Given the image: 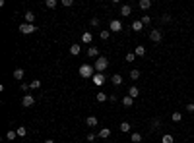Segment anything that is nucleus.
<instances>
[{
  "instance_id": "nucleus-1",
  "label": "nucleus",
  "mask_w": 194,
  "mask_h": 143,
  "mask_svg": "<svg viewBox=\"0 0 194 143\" xmlns=\"http://www.w3.org/2000/svg\"><path fill=\"white\" fill-rule=\"evenodd\" d=\"M78 72H80L82 78H93V76H95V68H93V64H82Z\"/></svg>"
},
{
  "instance_id": "nucleus-2",
  "label": "nucleus",
  "mask_w": 194,
  "mask_h": 143,
  "mask_svg": "<svg viewBox=\"0 0 194 143\" xmlns=\"http://www.w3.org/2000/svg\"><path fill=\"white\" fill-rule=\"evenodd\" d=\"M107 66H109V60L105 58V56H99V58L95 60L93 68H95V72H97V74H103V72L107 70Z\"/></svg>"
},
{
  "instance_id": "nucleus-3",
  "label": "nucleus",
  "mask_w": 194,
  "mask_h": 143,
  "mask_svg": "<svg viewBox=\"0 0 194 143\" xmlns=\"http://www.w3.org/2000/svg\"><path fill=\"white\" fill-rule=\"evenodd\" d=\"M37 31V27H35V23H21L19 25V33H23V35H31V33Z\"/></svg>"
},
{
  "instance_id": "nucleus-4",
  "label": "nucleus",
  "mask_w": 194,
  "mask_h": 143,
  "mask_svg": "<svg viewBox=\"0 0 194 143\" xmlns=\"http://www.w3.org/2000/svg\"><path fill=\"white\" fill-rule=\"evenodd\" d=\"M149 39L153 41V43H161V39H163L161 31H159V29H153V31H149Z\"/></svg>"
},
{
  "instance_id": "nucleus-5",
  "label": "nucleus",
  "mask_w": 194,
  "mask_h": 143,
  "mask_svg": "<svg viewBox=\"0 0 194 143\" xmlns=\"http://www.w3.org/2000/svg\"><path fill=\"white\" fill-rule=\"evenodd\" d=\"M109 29H111V31H115V33H120V31H122V23H120L118 20H113L109 23Z\"/></svg>"
},
{
  "instance_id": "nucleus-6",
  "label": "nucleus",
  "mask_w": 194,
  "mask_h": 143,
  "mask_svg": "<svg viewBox=\"0 0 194 143\" xmlns=\"http://www.w3.org/2000/svg\"><path fill=\"white\" fill-rule=\"evenodd\" d=\"M21 104H23L25 108H29V106H33V104H35V99H33L31 95H25V97L21 99Z\"/></svg>"
},
{
  "instance_id": "nucleus-7",
  "label": "nucleus",
  "mask_w": 194,
  "mask_h": 143,
  "mask_svg": "<svg viewBox=\"0 0 194 143\" xmlns=\"http://www.w3.org/2000/svg\"><path fill=\"white\" fill-rule=\"evenodd\" d=\"M87 58H99V50H97L95 46H89V48H87Z\"/></svg>"
},
{
  "instance_id": "nucleus-8",
  "label": "nucleus",
  "mask_w": 194,
  "mask_h": 143,
  "mask_svg": "<svg viewBox=\"0 0 194 143\" xmlns=\"http://www.w3.org/2000/svg\"><path fill=\"white\" fill-rule=\"evenodd\" d=\"M91 41H93V35H91V31H85L84 35H82V43H85V45H89Z\"/></svg>"
},
{
  "instance_id": "nucleus-9",
  "label": "nucleus",
  "mask_w": 194,
  "mask_h": 143,
  "mask_svg": "<svg viewBox=\"0 0 194 143\" xmlns=\"http://www.w3.org/2000/svg\"><path fill=\"white\" fill-rule=\"evenodd\" d=\"M93 83L95 85H103L105 83V76L103 74H95V76H93Z\"/></svg>"
},
{
  "instance_id": "nucleus-10",
  "label": "nucleus",
  "mask_w": 194,
  "mask_h": 143,
  "mask_svg": "<svg viewBox=\"0 0 194 143\" xmlns=\"http://www.w3.org/2000/svg\"><path fill=\"white\" fill-rule=\"evenodd\" d=\"M111 81H113V85H122V78H120V74H115V76H111Z\"/></svg>"
},
{
  "instance_id": "nucleus-11",
  "label": "nucleus",
  "mask_w": 194,
  "mask_h": 143,
  "mask_svg": "<svg viewBox=\"0 0 194 143\" xmlns=\"http://www.w3.org/2000/svg\"><path fill=\"white\" fill-rule=\"evenodd\" d=\"M130 14H132V6H128V4L120 6V16H130Z\"/></svg>"
},
{
  "instance_id": "nucleus-12",
  "label": "nucleus",
  "mask_w": 194,
  "mask_h": 143,
  "mask_svg": "<svg viewBox=\"0 0 194 143\" xmlns=\"http://www.w3.org/2000/svg\"><path fill=\"white\" fill-rule=\"evenodd\" d=\"M23 76H25V72L21 70V68H18V70L14 72V79H18V81H21V79H23Z\"/></svg>"
},
{
  "instance_id": "nucleus-13",
  "label": "nucleus",
  "mask_w": 194,
  "mask_h": 143,
  "mask_svg": "<svg viewBox=\"0 0 194 143\" xmlns=\"http://www.w3.org/2000/svg\"><path fill=\"white\" fill-rule=\"evenodd\" d=\"M138 6L142 8V10H148V8H151V0H140Z\"/></svg>"
},
{
  "instance_id": "nucleus-14",
  "label": "nucleus",
  "mask_w": 194,
  "mask_h": 143,
  "mask_svg": "<svg viewBox=\"0 0 194 143\" xmlns=\"http://www.w3.org/2000/svg\"><path fill=\"white\" fill-rule=\"evenodd\" d=\"M130 141H132V143H140V141H142V133H138V131H134V133L130 136Z\"/></svg>"
},
{
  "instance_id": "nucleus-15",
  "label": "nucleus",
  "mask_w": 194,
  "mask_h": 143,
  "mask_svg": "<svg viewBox=\"0 0 194 143\" xmlns=\"http://www.w3.org/2000/svg\"><path fill=\"white\" fill-rule=\"evenodd\" d=\"M128 95H130L132 99H136L138 95H140V89H138V87L134 85V87H130V89H128Z\"/></svg>"
},
{
  "instance_id": "nucleus-16",
  "label": "nucleus",
  "mask_w": 194,
  "mask_h": 143,
  "mask_svg": "<svg viewBox=\"0 0 194 143\" xmlns=\"http://www.w3.org/2000/svg\"><path fill=\"white\" fill-rule=\"evenodd\" d=\"M122 104L124 106H132V104H134V99L130 97V95H126V97H122Z\"/></svg>"
},
{
  "instance_id": "nucleus-17",
  "label": "nucleus",
  "mask_w": 194,
  "mask_h": 143,
  "mask_svg": "<svg viewBox=\"0 0 194 143\" xmlns=\"http://www.w3.org/2000/svg\"><path fill=\"white\" fill-rule=\"evenodd\" d=\"M33 21H35V14L33 12H25V23H31L33 25Z\"/></svg>"
},
{
  "instance_id": "nucleus-18",
  "label": "nucleus",
  "mask_w": 194,
  "mask_h": 143,
  "mask_svg": "<svg viewBox=\"0 0 194 143\" xmlns=\"http://www.w3.org/2000/svg\"><path fill=\"white\" fill-rule=\"evenodd\" d=\"M142 27H144L142 20H136L134 23H132V29H134V31H142Z\"/></svg>"
},
{
  "instance_id": "nucleus-19",
  "label": "nucleus",
  "mask_w": 194,
  "mask_h": 143,
  "mask_svg": "<svg viewBox=\"0 0 194 143\" xmlns=\"http://www.w3.org/2000/svg\"><path fill=\"white\" fill-rule=\"evenodd\" d=\"M80 50H82V48H80V45H72L70 46V54H72V56H78V54H80Z\"/></svg>"
},
{
  "instance_id": "nucleus-20",
  "label": "nucleus",
  "mask_w": 194,
  "mask_h": 143,
  "mask_svg": "<svg viewBox=\"0 0 194 143\" xmlns=\"http://www.w3.org/2000/svg\"><path fill=\"white\" fill-rule=\"evenodd\" d=\"M109 136H111V130H109V128H103V130L99 131V137H101V139H107Z\"/></svg>"
},
{
  "instance_id": "nucleus-21",
  "label": "nucleus",
  "mask_w": 194,
  "mask_h": 143,
  "mask_svg": "<svg viewBox=\"0 0 194 143\" xmlns=\"http://www.w3.org/2000/svg\"><path fill=\"white\" fill-rule=\"evenodd\" d=\"M85 124H87L89 128H93V126H97V118H95V116H87V120H85Z\"/></svg>"
},
{
  "instance_id": "nucleus-22",
  "label": "nucleus",
  "mask_w": 194,
  "mask_h": 143,
  "mask_svg": "<svg viewBox=\"0 0 194 143\" xmlns=\"http://www.w3.org/2000/svg\"><path fill=\"white\" fill-rule=\"evenodd\" d=\"M175 141V137L171 136V133H165V136L161 137V143H173Z\"/></svg>"
},
{
  "instance_id": "nucleus-23",
  "label": "nucleus",
  "mask_w": 194,
  "mask_h": 143,
  "mask_svg": "<svg viewBox=\"0 0 194 143\" xmlns=\"http://www.w3.org/2000/svg\"><path fill=\"white\" fill-rule=\"evenodd\" d=\"M95 99L99 101V103H105V101L109 99V95H107V93H97V95H95Z\"/></svg>"
},
{
  "instance_id": "nucleus-24",
  "label": "nucleus",
  "mask_w": 194,
  "mask_h": 143,
  "mask_svg": "<svg viewBox=\"0 0 194 143\" xmlns=\"http://www.w3.org/2000/svg\"><path fill=\"white\" fill-rule=\"evenodd\" d=\"M130 79H134V81L136 79H140V70H132L130 72Z\"/></svg>"
},
{
  "instance_id": "nucleus-25",
  "label": "nucleus",
  "mask_w": 194,
  "mask_h": 143,
  "mask_svg": "<svg viewBox=\"0 0 194 143\" xmlns=\"http://www.w3.org/2000/svg\"><path fill=\"white\" fill-rule=\"evenodd\" d=\"M16 137H18V131H14V130H10L6 133V139H10V141H12V139H16Z\"/></svg>"
},
{
  "instance_id": "nucleus-26",
  "label": "nucleus",
  "mask_w": 194,
  "mask_h": 143,
  "mask_svg": "<svg viewBox=\"0 0 194 143\" xmlns=\"http://www.w3.org/2000/svg\"><path fill=\"white\" fill-rule=\"evenodd\" d=\"M134 54H136V56H144V54H146V48H144V46H136Z\"/></svg>"
},
{
  "instance_id": "nucleus-27",
  "label": "nucleus",
  "mask_w": 194,
  "mask_h": 143,
  "mask_svg": "<svg viewBox=\"0 0 194 143\" xmlns=\"http://www.w3.org/2000/svg\"><path fill=\"white\" fill-rule=\"evenodd\" d=\"M171 118H173V122H181L182 114H181V112H173V116H171Z\"/></svg>"
},
{
  "instance_id": "nucleus-28",
  "label": "nucleus",
  "mask_w": 194,
  "mask_h": 143,
  "mask_svg": "<svg viewBox=\"0 0 194 143\" xmlns=\"http://www.w3.org/2000/svg\"><path fill=\"white\" fill-rule=\"evenodd\" d=\"M99 37H101L103 41H107V39L111 37V31H107V29H105V31H101V33H99Z\"/></svg>"
},
{
  "instance_id": "nucleus-29",
  "label": "nucleus",
  "mask_w": 194,
  "mask_h": 143,
  "mask_svg": "<svg viewBox=\"0 0 194 143\" xmlns=\"http://www.w3.org/2000/svg\"><path fill=\"white\" fill-rule=\"evenodd\" d=\"M29 87H31V89H39V87H41V81H39V79H33L31 83H29Z\"/></svg>"
},
{
  "instance_id": "nucleus-30",
  "label": "nucleus",
  "mask_w": 194,
  "mask_h": 143,
  "mask_svg": "<svg viewBox=\"0 0 194 143\" xmlns=\"http://www.w3.org/2000/svg\"><path fill=\"white\" fill-rule=\"evenodd\" d=\"M16 131H18V136H19V137L27 136V130H25V128H23V126H19V128H18V130H16Z\"/></svg>"
},
{
  "instance_id": "nucleus-31",
  "label": "nucleus",
  "mask_w": 194,
  "mask_h": 143,
  "mask_svg": "<svg viewBox=\"0 0 194 143\" xmlns=\"http://www.w3.org/2000/svg\"><path fill=\"white\" fill-rule=\"evenodd\" d=\"M120 131H124V133L130 131V124L128 122H122V124H120Z\"/></svg>"
},
{
  "instance_id": "nucleus-32",
  "label": "nucleus",
  "mask_w": 194,
  "mask_h": 143,
  "mask_svg": "<svg viewBox=\"0 0 194 143\" xmlns=\"http://www.w3.org/2000/svg\"><path fill=\"white\" fill-rule=\"evenodd\" d=\"M161 126V122H159V118H153L151 120V130H155V128H159Z\"/></svg>"
},
{
  "instance_id": "nucleus-33",
  "label": "nucleus",
  "mask_w": 194,
  "mask_h": 143,
  "mask_svg": "<svg viewBox=\"0 0 194 143\" xmlns=\"http://www.w3.org/2000/svg\"><path fill=\"white\" fill-rule=\"evenodd\" d=\"M47 8H56V0H47Z\"/></svg>"
},
{
  "instance_id": "nucleus-34",
  "label": "nucleus",
  "mask_w": 194,
  "mask_h": 143,
  "mask_svg": "<svg viewBox=\"0 0 194 143\" xmlns=\"http://www.w3.org/2000/svg\"><path fill=\"white\" fill-rule=\"evenodd\" d=\"M142 23H144V25H149V23H151V18H149V16H144V18H142Z\"/></svg>"
},
{
  "instance_id": "nucleus-35",
  "label": "nucleus",
  "mask_w": 194,
  "mask_h": 143,
  "mask_svg": "<svg viewBox=\"0 0 194 143\" xmlns=\"http://www.w3.org/2000/svg\"><path fill=\"white\" fill-rule=\"evenodd\" d=\"M134 58H136V54H134V52L126 54V62H134Z\"/></svg>"
},
{
  "instance_id": "nucleus-36",
  "label": "nucleus",
  "mask_w": 194,
  "mask_h": 143,
  "mask_svg": "<svg viewBox=\"0 0 194 143\" xmlns=\"http://www.w3.org/2000/svg\"><path fill=\"white\" fill-rule=\"evenodd\" d=\"M161 21H163V23H169V21H171V16H169V14H163Z\"/></svg>"
},
{
  "instance_id": "nucleus-37",
  "label": "nucleus",
  "mask_w": 194,
  "mask_h": 143,
  "mask_svg": "<svg viewBox=\"0 0 194 143\" xmlns=\"http://www.w3.org/2000/svg\"><path fill=\"white\" fill-rule=\"evenodd\" d=\"M186 112H194V103H188L186 104Z\"/></svg>"
},
{
  "instance_id": "nucleus-38",
  "label": "nucleus",
  "mask_w": 194,
  "mask_h": 143,
  "mask_svg": "<svg viewBox=\"0 0 194 143\" xmlns=\"http://www.w3.org/2000/svg\"><path fill=\"white\" fill-rule=\"evenodd\" d=\"M95 139H97L95 133H87V141H95Z\"/></svg>"
},
{
  "instance_id": "nucleus-39",
  "label": "nucleus",
  "mask_w": 194,
  "mask_h": 143,
  "mask_svg": "<svg viewBox=\"0 0 194 143\" xmlns=\"http://www.w3.org/2000/svg\"><path fill=\"white\" fill-rule=\"evenodd\" d=\"M74 4V0H62V6H72Z\"/></svg>"
},
{
  "instance_id": "nucleus-40",
  "label": "nucleus",
  "mask_w": 194,
  "mask_h": 143,
  "mask_svg": "<svg viewBox=\"0 0 194 143\" xmlns=\"http://www.w3.org/2000/svg\"><path fill=\"white\" fill-rule=\"evenodd\" d=\"M99 25V20H97V18H93V20H91V27H97Z\"/></svg>"
},
{
  "instance_id": "nucleus-41",
  "label": "nucleus",
  "mask_w": 194,
  "mask_h": 143,
  "mask_svg": "<svg viewBox=\"0 0 194 143\" xmlns=\"http://www.w3.org/2000/svg\"><path fill=\"white\" fill-rule=\"evenodd\" d=\"M27 89H31V87H29L27 83H21V91H27Z\"/></svg>"
},
{
  "instance_id": "nucleus-42",
  "label": "nucleus",
  "mask_w": 194,
  "mask_h": 143,
  "mask_svg": "<svg viewBox=\"0 0 194 143\" xmlns=\"http://www.w3.org/2000/svg\"><path fill=\"white\" fill-rule=\"evenodd\" d=\"M43 143H54V141H52V139H45V141H43Z\"/></svg>"
}]
</instances>
